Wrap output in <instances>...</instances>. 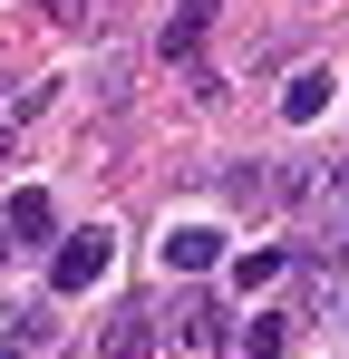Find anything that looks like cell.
Instances as JSON below:
<instances>
[{
    "mask_svg": "<svg viewBox=\"0 0 349 359\" xmlns=\"http://www.w3.org/2000/svg\"><path fill=\"white\" fill-rule=\"evenodd\" d=\"M0 252H10V233H0Z\"/></svg>",
    "mask_w": 349,
    "mask_h": 359,
    "instance_id": "13",
    "label": "cell"
},
{
    "mask_svg": "<svg viewBox=\"0 0 349 359\" xmlns=\"http://www.w3.org/2000/svg\"><path fill=\"white\" fill-rule=\"evenodd\" d=\"M10 233H20V243H49V233H58V204L39 194V184H20V194H10Z\"/></svg>",
    "mask_w": 349,
    "mask_h": 359,
    "instance_id": "5",
    "label": "cell"
},
{
    "mask_svg": "<svg viewBox=\"0 0 349 359\" xmlns=\"http://www.w3.org/2000/svg\"><path fill=\"white\" fill-rule=\"evenodd\" d=\"M165 340H174V350H184V359H224V340H233L224 301H214V292H184V301H174V311H165Z\"/></svg>",
    "mask_w": 349,
    "mask_h": 359,
    "instance_id": "1",
    "label": "cell"
},
{
    "mask_svg": "<svg viewBox=\"0 0 349 359\" xmlns=\"http://www.w3.org/2000/svg\"><path fill=\"white\" fill-rule=\"evenodd\" d=\"M174 359H184V350H174Z\"/></svg>",
    "mask_w": 349,
    "mask_h": 359,
    "instance_id": "14",
    "label": "cell"
},
{
    "mask_svg": "<svg viewBox=\"0 0 349 359\" xmlns=\"http://www.w3.org/2000/svg\"><path fill=\"white\" fill-rule=\"evenodd\" d=\"M214 10H224V0H174V20H165V59H194V49H204Z\"/></svg>",
    "mask_w": 349,
    "mask_h": 359,
    "instance_id": "3",
    "label": "cell"
},
{
    "mask_svg": "<svg viewBox=\"0 0 349 359\" xmlns=\"http://www.w3.org/2000/svg\"><path fill=\"white\" fill-rule=\"evenodd\" d=\"M29 107H39V88H29V97H20V107H10V117H0V156H10V126L29 117Z\"/></svg>",
    "mask_w": 349,
    "mask_h": 359,
    "instance_id": "11",
    "label": "cell"
},
{
    "mask_svg": "<svg viewBox=\"0 0 349 359\" xmlns=\"http://www.w3.org/2000/svg\"><path fill=\"white\" fill-rule=\"evenodd\" d=\"M214 252H224L214 224H174V233H165V262H174V272H214Z\"/></svg>",
    "mask_w": 349,
    "mask_h": 359,
    "instance_id": "4",
    "label": "cell"
},
{
    "mask_svg": "<svg viewBox=\"0 0 349 359\" xmlns=\"http://www.w3.org/2000/svg\"><path fill=\"white\" fill-rule=\"evenodd\" d=\"M0 359H29V350H20V340H0Z\"/></svg>",
    "mask_w": 349,
    "mask_h": 359,
    "instance_id": "12",
    "label": "cell"
},
{
    "mask_svg": "<svg viewBox=\"0 0 349 359\" xmlns=\"http://www.w3.org/2000/svg\"><path fill=\"white\" fill-rule=\"evenodd\" d=\"M272 272H282V252H242V262H233V282H242V292H262Z\"/></svg>",
    "mask_w": 349,
    "mask_h": 359,
    "instance_id": "9",
    "label": "cell"
},
{
    "mask_svg": "<svg viewBox=\"0 0 349 359\" xmlns=\"http://www.w3.org/2000/svg\"><path fill=\"white\" fill-rule=\"evenodd\" d=\"M282 340H291V320H282V311H262V320L242 330V350H252V359H272V350H282Z\"/></svg>",
    "mask_w": 349,
    "mask_h": 359,
    "instance_id": "8",
    "label": "cell"
},
{
    "mask_svg": "<svg viewBox=\"0 0 349 359\" xmlns=\"http://www.w3.org/2000/svg\"><path fill=\"white\" fill-rule=\"evenodd\" d=\"M39 20H88V0H29Z\"/></svg>",
    "mask_w": 349,
    "mask_h": 359,
    "instance_id": "10",
    "label": "cell"
},
{
    "mask_svg": "<svg viewBox=\"0 0 349 359\" xmlns=\"http://www.w3.org/2000/svg\"><path fill=\"white\" fill-rule=\"evenodd\" d=\"M107 262H116V233H107V224L68 233V243H58V262H49V292H88V282H107Z\"/></svg>",
    "mask_w": 349,
    "mask_h": 359,
    "instance_id": "2",
    "label": "cell"
},
{
    "mask_svg": "<svg viewBox=\"0 0 349 359\" xmlns=\"http://www.w3.org/2000/svg\"><path fill=\"white\" fill-rule=\"evenodd\" d=\"M320 107H330V78H320V68H301V78L282 88V117L301 126V117H320Z\"/></svg>",
    "mask_w": 349,
    "mask_h": 359,
    "instance_id": "7",
    "label": "cell"
},
{
    "mask_svg": "<svg viewBox=\"0 0 349 359\" xmlns=\"http://www.w3.org/2000/svg\"><path fill=\"white\" fill-rule=\"evenodd\" d=\"M107 359H156V311H116L107 320Z\"/></svg>",
    "mask_w": 349,
    "mask_h": 359,
    "instance_id": "6",
    "label": "cell"
}]
</instances>
